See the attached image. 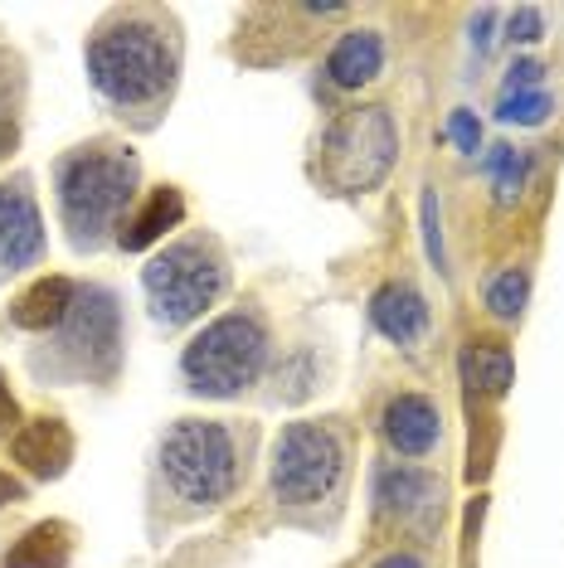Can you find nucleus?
Here are the masks:
<instances>
[{
  "mask_svg": "<svg viewBox=\"0 0 564 568\" xmlns=\"http://www.w3.org/2000/svg\"><path fill=\"white\" fill-rule=\"evenodd\" d=\"M88 79L102 98L122 102V108H141V102H157L171 88L175 54L157 24L122 20L98 30V40L88 44Z\"/></svg>",
  "mask_w": 564,
  "mask_h": 568,
  "instance_id": "nucleus-1",
  "label": "nucleus"
},
{
  "mask_svg": "<svg viewBox=\"0 0 564 568\" xmlns=\"http://www.w3.org/2000/svg\"><path fill=\"white\" fill-rule=\"evenodd\" d=\"M137 151L127 146H83L59 165V210L73 243H98L102 229L118 224L137 190Z\"/></svg>",
  "mask_w": 564,
  "mask_h": 568,
  "instance_id": "nucleus-2",
  "label": "nucleus"
},
{
  "mask_svg": "<svg viewBox=\"0 0 564 568\" xmlns=\"http://www.w3.org/2000/svg\"><path fill=\"white\" fill-rule=\"evenodd\" d=\"M400 132L384 108H351L326 126L322 146H316V175L341 195H361L375 190L394 165Z\"/></svg>",
  "mask_w": 564,
  "mask_h": 568,
  "instance_id": "nucleus-3",
  "label": "nucleus"
},
{
  "mask_svg": "<svg viewBox=\"0 0 564 568\" xmlns=\"http://www.w3.org/2000/svg\"><path fill=\"white\" fill-rule=\"evenodd\" d=\"M263 365H268V331H263V321L249 312L210 321L181 355L190 389L210 394V398H229V394L249 389L263 374Z\"/></svg>",
  "mask_w": 564,
  "mask_h": 568,
  "instance_id": "nucleus-4",
  "label": "nucleus"
},
{
  "mask_svg": "<svg viewBox=\"0 0 564 568\" xmlns=\"http://www.w3.org/2000/svg\"><path fill=\"white\" fill-rule=\"evenodd\" d=\"M161 476L190 506H220L239 481V452L224 423L181 418L161 443Z\"/></svg>",
  "mask_w": 564,
  "mask_h": 568,
  "instance_id": "nucleus-5",
  "label": "nucleus"
},
{
  "mask_svg": "<svg viewBox=\"0 0 564 568\" xmlns=\"http://www.w3.org/2000/svg\"><path fill=\"white\" fill-rule=\"evenodd\" d=\"M141 287H147V302L157 312V321L185 326V321H195L224 292V263L210 243H195V239L171 243V248L147 263Z\"/></svg>",
  "mask_w": 564,
  "mask_h": 568,
  "instance_id": "nucleus-6",
  "label": "nucleus"
},
{
  "mask_svg": "<svg viewBox=\"0 0 564 568\" xmlns=\"http://www.w3.org/2000/svg\"><path fill=\"white\" fill-rule=\"evenodd\" d=\"M345 467V452L336 443V433L322 423H292L282 428L273 447V490L288 506H312L336 490Z\"/></svg>",
  "mask_w": 564,
  "mask_h": 568,
  "instance_id": "nucleus-7",
  "label": "nucleus"
},
{
  "mask_svg": "<svg viewBox=\"0 0 564 568\" xmlns=\"http://www.w3.org/2000/svg\"><path fill=\"white\" fill-rule=\"evenodd\" d=\"M69 345L83 355L88 374L112 379L118 374V355H122V321H118V302L102 287H83L73 296L69 312Z\"/></svg>",
  "mask_w": 564,
  "mask_h": 568,
  "instance_id": "nucleus-8",
  "label": "nucleus"
},
{
  "mask_svg": "<svg viewBox=\"0 0 564 568\" xmlns=\"http://www.w3.org/2000/svg\"><path fill=\"white\" fill-rule=\"evenodd\" d=\"M44 253V219L24 185H0V273H20Z\"/></svg>",
  "mask_w": 564,
  "mask_h": 568,
  "instance_id": "nucleus-9",
  "label": "nucleus"
},
{
  "mask_svg": "<svg viewBox=\"0 0 564 568\" xmlns=\"http://www.w3.org/2000/svg\"><path fill=\"white\" fill-rule=\"evenodd\" d=\"M10 452H16V462L30 476L54 481V476H63L69 471V462H73V433L63 428L59 418H30V423H20Z\"/></svg>",
  "mask_w": 564,
  "mask_h": 568,
  "instance_id": "nucleus-10",
  "label": "nucleus"
},
{
  "mask_svg": "<svg viewBox=\"0 0 564 568\" xmlns=\"http://www.w3.org/2000/svg\"><path fill=\"white\" fill-rule=\"evenodd\" d=\"M384 437H390L394 452L404 457H423L433 443H439V408L423 394H400L384 408Z\"/></svg>",
  "mask_w": 564,
  "mask_h": 568,
  "instance_id": "nucleus-11",
  "label": "nucleus"
},
{
  "mask_svg": "<svg viewBox=\"0 0 564 568\" xmlns=\"http://www.w3.org/2000/svg\"><path fill=\"white\" fill-rule=\"evenodd\" d=\"M185 219V200H181V190L175 185H161V190H151V200L141 204V210L122 224V234L118 243L127 253H141V248H151L157 239H165L175 224Z\"/></svg>",
  "mask_w": 564,
  "mask_h": 568,
  "instance_id": "nucleus-12",
  "label": "nucleus"
},
{
  "mask_svg": "<svg viewBox=\"0 0 564 568\" xmlns=\"http://www.w3.org/2000/svg\"><path fill=\"white\" fill-rule=\"evenodd\" d=\"M370 316H375V326L390 335V341H419L423 326H429V306H423V296L409 287V282H390V287L375 292V302H370Z\"/></svg>",
  "mask_w": 564,
  "mask_h": 568,
  "instance_id": "nucleus-13",
  "label": "nucleus"
},
{
  "mask_svg": "<svg viewBox=\"0 0 564 568\" xmlns=\"http://www.w3.org/2000/svg\"><path fill=\"white\" fill-rule=\"evenodd\" d=\"M73 282L69 277H40L34 287H24L16 296V306H10V321L24 331H49V326H59V321H69L73 312Z\"/></svg>",
  "mask_w": 564,
  "mask_h": 568,
  "instance_id": "nucleus-14",
  "label": "nucleus"
},
{
  "mask_svg": "<svg viewBox=\"0 0 564 568\" xmlns=\"http://www.w3.org/2000/svg\"><path fill=\"white\" fill-rule=\"evenodd\" d=\"M380 63H384L380 34L375 30H351L336 49H331L326 73H331V83H336V88H365L380 73Z\"/></svg>",
  "mask_w": 564,
  "mask_h": 568,
  "instance_id": "nucleus-15",
  "label": "nucleus"
},
{
  "mask_svg": "<svg viewBox=\"0 0 564 568\" xmlns=\"http://www.w3.org/2000/svg\"><path fill=\"white\" fill-rule=\"evenodd\" d=\"M433 481L414 467H394L380 476V510L384 515H400V520H433Z\"/></svg>",
  "mask_w": 564,
  "mask_h": 568,
  "instance_id": "nucleus-16",
  "label": "nucleus"
},
{
  "mask_svg": "<svg viewBox=\"0 0 564 568\" xmlns=\"http://www.w3.org/2000/svg\"><path fill=\"white\" fill-rule=\"evenodd\" d=\"M69 549H73V529L63 520H44L16 539V549L6 554V568H63Z\"/></svg>",
  "mask_w": 564,
  "mask_h": 568,
  "instance_id": "nucleus-17",
  "label": "nucleus"
},
{
  "mask_svg": "<svg viewBox=\"0 0 564 568\" xmlns=\"http://www.w3.org/2000/svg\"><path fill=\"white\" fill-rule=\"evenodd\" d=\"M463 374H467L472 389H482V394L496 398V394L511 389V379H516V365H511L506 345H496V341H472L467 355H463Z\"/></svg>",
  "mask_w": 564,
  "mask_h": 568,
  "instance_id": "nucleus-18",
  "label": "nucleus"
},
{
  "mask_svg": "<svg viewBox=\"0 0 564 568\" xmlns=\"http://www.w3.org/2000/svg\"><path fill=\"white\" fill-rule=\"evenodd\" d=\"M486 171L496 175V200L511 204L521 195V185H525V171H531V161L521 156V151H511V146H492V156H486Z\"/></svg>",
  "mask_w": 564,
  "mask_h": 568,
  "instance_id": "nucleus-19",
  "label": "nucleus"
},
{
  "mask_svg": "<svg viewBox=\"0 0 564 568\" xmlns=\"http://www.w3.org/2000/svg\"><path fill=\"white\" fill-rule=\"evenodd\" d=\"M525 292H531V277L521 273V267H511V273H502L486 287V306H492L502 321H516L521 306H525Z\"/></svg>",
  "mask_w": 564,
  "mask_h": 568,
  "instance_id": "nucleus-20",
  "label": "nucleus"
},
{
  "mask_svg": "<svg viewBox=\"0 0 564 568\" xmlns=\"http://www.w3.org/2000/svg\"><path fill=\"white\" fill-rule=\"evenodd\" d=\"M502 122H521V126H535V122H545V112H550V98L545 93H502Z\"/></svg>",
  "mask_w": 564,
  "mask_h": 568,
  "instance_id": "nucleus-21",
  "label": "nucleus"
},
{
  "mask_svg": "<svg viewBox=\"0 0 564 568\" xmlns=\"http://www.w3.org/2000/svg\"><path fill=\"white\" fill-rule=\"evenodd\" d=\"M541 83H545V63H535V59H516V63H511L506 93H541Z\"/></svg>",
  "mask_w": 564,
  "mask_h": 568,
  "instance_id": "nucleus-22",
  "label": "nucleus"
},
{
  "mask_svg": "<svg viewBox=\"0 0 564 568\" xmlns=\"http://www.w3.org/2000/svg\"><path fill=\"white\" fill-rule=\"evenodd\" d=\"M545 34V20H541V10L535 6H521L516 16H511V40L516 44H535Z\"/></svg>",
  "mask_w": 564,
  "mask_h": 568,
  "instance_id": "nucleus-23",
  "label": "nucleus"
},
{
  "mask_svg": "<svg viewBox=\"0 0 564 568\" xmlns=\"http://www.w3.org/2000/svg\"><path fill=\"white\" fill-rule=\"evenodd\" d=\"M447 136H453L463 151H477L482 126H477V118H472V112H453V122H447Z\"/></svg>",
  "mask_w": 564,
  "mask_h": 568,
  "instance_id": "nucleus-24",
  "label": "nucleus"
},
{
  "mask_svg": "<svg viewBox=\"0 0 564 568\" xmlns=\"http://www.w3.org/2000/svg\"><path fill=\"white\" fill-rule=\"evenodd\" d=\"M6 433H20V404H16V394H10V384L0 379V437Z\"/></svg>",
  "mask_w": 564,
  "mask_h": 568,
  "instance_id": "nucleus-25",
  "label": "nucleus"
},
{
  "mask_svg": "<svg viewBox=\"0 0 564 568\" xmlns=\"http://www.w3.org/2000/svg\"><path fill=\"white\" fill-rule=\"evenodd\" d=\"M423 224H429V253H433V263L443 267V239H439V204H433V195H423Z\"/></svg>",
  "mask_w": 564,
  "mask_h": 568,
  "instance_id": "nucleus-26",
  "label": "nucleus"
},
{
  "mask_svg": "<svg viewBox=\"0 0 564 568\" xmlns=\"http://www.w3.org/2000/svg\"><path fill=\"white\" fill-rule=\"evenodd\" d=\"M492 10H482V16L477 20H472V44H477V49H486V44H492Z\"/></svg>",
  "mask_w": 564,
  "mask_h": 568,
  "instance_id": "nucleus-27",
  "label": "nucleus"
},
{
  "mask_svg": "<svg viewBox=\"0 0 564 568\" xmlns=\"http://www.w3.org/2000/svg\"><path fill=\"white\" fill-rule=\"evenodd\" d=\"M10 500H24V486L10 471H0V506H10Z\"/></svg>",
  "mask_w": 564,
  "mask_h": 568,
  "instance_id": "nucleus-28",
  "label": "nucleus"
},
{
  "mask_svg": "<svg viewBox=\"0 0 564 568\" xmlns=\"http://www.w3.org/2000/svg\"><path fill=\"white\" fill-rule=\"evenodd\" d=\"M375 568H423V559H419V554H384V559L375 564Z\"/></svg>",
  "mask_w": 564,
  "mask_h": 568,
  "instance_id": "nucleus-29",
  "label": "nucleus"
}]
</instances>
